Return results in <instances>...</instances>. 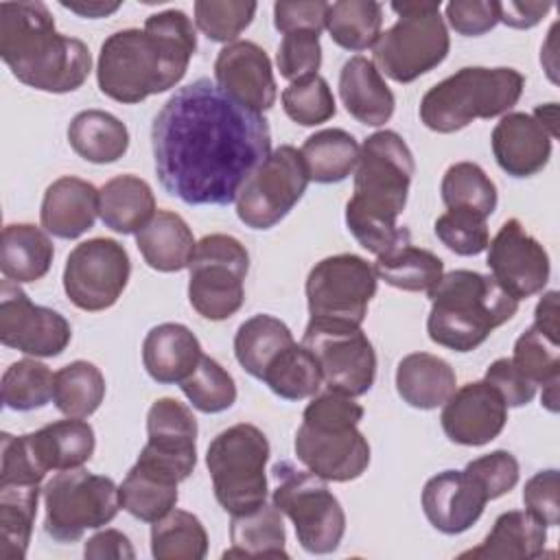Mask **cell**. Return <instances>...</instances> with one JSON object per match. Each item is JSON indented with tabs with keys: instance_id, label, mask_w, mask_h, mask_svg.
Listing matches in <instances>:
<instances>
[{
	"instance_id": "1",
	"label": "cell",
	"mask_w": 560,
	"mask_h": 560,
	"mask_svg": "<svg viewBox=\"0 0 560 560\" xmlns=\"http://www.w3.org/2000/svg\"><path fill=\"white\" fill-rule=\"evenodd\" d=\"M155 175L188 206H228L269 158L262 114L230 98L214 81L197 79L162 105L151 125Z\"/></svg>"
},
{
	"instance_id": "2",
	"label": "cell",
	"mask_w": 560,
	"mask_h": 560,
	"mask_svg": "<svg viewBox=\"0 0 560 560\" xmlns=\"http://www.w3.org/2000/svg\"><path fill=\"white\" fill-rule=\"evenodd\" d=\"M197 50L192 20L166 9L144 20V28H122L103 44L96 61L98 90L112 101L133 105L175 88Z\"/></svg>"
},
{
	"instance_id": "3",
	"label": "cell",
	"mask_w": 560,
	"mask_h": 560,
	"mask_svg": "<svg viewBox=\"0 0 560 560\" xmlns=\"http://www.w3.org/2000/svg\"><path fill=\"white\" fill-rule=\"evenodd\" d=\"M413 173V153L400 133L381 129L363 140L354 168V190L346 203V225L370 254L381 256L411 234L396 221L407 206Z\"/></svg>"
},
{
	"instance_id": "4",
	"label": "cell",
	"mask_w": 560,
	"mask_h": 560,
	"mask_svg": "<svg viewBox=\"0 0 560 560\" xmlns=\"http://www.w3.org/2000/svg\"><path fill=\"white\" fill-rule=\"evenodd\" d=\"M0 57L20 83L50 94L79 90L92 70L85 42L59 33L39 0L0 4Z\"/></svg>"
},
{
	"instance_id": "5",
	"label": "cell",
	"mask_w": 560,
	"mask_h": 560,
	"mask_svg": "<svg viewBox=\"0 0 560 560\" xmlns=\"http://www.w3.org/2000/svg\"><path fill=\"white\" fill-rule=\"evenodd\" d=\"M427 295L431 300L429 339L455 352L479 348L518 311V300L508 295L492 276L470 269L444 273Z\"/></svg>"
},
{
	"instance_id": "6",
	"label": "cell",
	"mask_w": 560,
	"mask_h": 560,
	"mask_svg": "<svg viewBox=\"0 0 560 560\" xmlns=\"http://www.w3.org/2000/svg\"><path fill=\"white\" fill-rule=\"evenodd\" d=\"M363 407L354 398L326 389L315 394L295 431V457L317 477L346 483L370 466V442L359 431Z\"/></svg>"
},
{
	"instance_id": "7",
	"label": "cell",
	"mask_w": 560,
	"mask_h": 560,
	"mask_svg": "<svg viewBox=\"0 0 560 560\" xmlns=\"http://www.w3.org/2000/svg\"><path fill=\"white\" fill-rule=\"evenodd\" d=\"M525 77L514 68L466 66L442 79L420 101V120L438 133H453L475 118L508 114L521 98Z\"/></svg>"
},
{
	"instance_id": "8",
	"label": "cell",
	"mask_w": 560,
	"mask_h": 560,
	"mask_svg": "<svg viewBox=\"0 0 560 560\" xmlns=\"http://www.w3.org/2000/svg\"><path fill=\"white\" fill-rule=\"evenodd\" d=\"M398 15L374 48V66L396 83H411L438 68L451 48L448 28L440 15V0L392 2Z\"/></svg>"
},
{
	"instance_id": "9",
	"label": "cell",
	"mask_w": 560,
	"mask_h": 560,
	"mask_svg": "<svg viewBox=\"0 0 560 560\" xmlns=\"http://www.w3.org/2000/svg\"><path fill=\"white\" fill-rule=\"evenodd\" d=\"M267 435L249 424L238 422L212 438L206 451V466L219 505L230 514H245L267 501Z\"/></svg>"
},
{
	"instance_id": "10",
	"label": "cell",
	"mask_w": 560,
	"mask_h": 560,
	"mask_svg": "<svg viewBox=\"0 0 560 560\" xmlns=\"http://www.w3.org/2000/svg\"><path fill=\"white\" fill-rule=\"evenodd\" d=\"M273 477L278 479L271 494L273 505L293 523L302 549L315 556L337 551L346 534V512L326 479L308 468L300 470L291 462H278Z\"/></svg>"
},
{
	"instance_id": "11",
	"label": "cell",
	"mask_w": 560,
	"mask_h": 560,
	"mask_svg": "<svg viewBox=\"0 0 560 560\" xmlns=\"http://www.w3.org/2000/svg\"><path fill=\"white\" fill-rule=\"evenodd\" d=\"M44 532L57 542H74L88 529L112 523L120 510L118 486L112 477L83 468L59 470L42 488Z\"/></svg>"
},
{
	"instance_id": "12",
	"label": "cell",
	"mask_w": 560,
	"mask_h": 560,
	"mask_svg": "<svg viewBox=\"0 0 560 560\" xmlns=\"http://www.w3.org/2000/svg\"><path fill=\"white\" fill-rule=\"evenodd\" d=\"M249 254L230 234H206L188 262V302L210 322L232 317L245 302Z\"/></svg>"
},
{
	"instance_id": "13",
	"label": "cell",
	"mask_w": 560,
	"mask_h": 560,
	"mask_svg": "<svg viewBox=\"0 0 560 560\" xmlns=\"http://www.w3.org/2000/svg\"><path fill=\"white\" fill-rule=\"evenodd\" d=\"M302 343L315 354L328 389L350 398L372 389L376 378V352L361 326L311 317Z\"/></svg>"
},
{
	"instance_id": "14",
	"label": "cell",
	"mask_w": 560,
	"mask_h": 560,
	"mask_svg": "<svg viewBox=\"0 0 560 560\" xmlns=\"http://www.w3.org/2000/svg\"><path fill=\"white\" fill-rule=\"evenodd\" d=\"M308 182L302 153L291 144H280L238 190L236 217L252 230H269L293 210Z\"/></svg>"
},
{
	"instance_id": "15",
	"label": "cell",
	"mask_w": 560,
	"mask_h": 560,
	"mask_svg": "<svg viewBox=\"0 0 560 560\" xmlns=\"http://www.w3.org/2000/svg\"><path fill=\"white\" fill-rule=\"evenodd\" d=\"M374 267L357 254H335L315 262L304 291L308 313L315 319L350 322L361 326L368 304L376 295Z\"/></svg>"
},
{
	"instance_id": "16",
	"label": "cell",
	"mask_w": 560,
	"mask_h": 560,
	"mask_svg": "<svg viewBox=\"0 0 560 560\" xmlns=\"http://www.w3.org/2000/svg\"><path fill=\"white\" fill-rule=\"evenodd\" d=\"M131 276L127 249L105 236L79 243L66 258L63 291L81 311H105L118 302Z\"/></svg>"
},
{
	"instance_id": "17",
	"label": "cell",
	"mask_w": 560,
	"mask_h": 560,
	"mask_svg": "<svg viewBox=\"0 0 560 560\" xmlns=\"http://www.w3.org/2000/svg\"><path fill=\"white\" fill-rule=\"evenodd\" d=\"M72 339L70 322L48 306L33 304L18 282L0 284V341L28 357H57Z\"/></svg>"
},
{
	"instance_id": "18",
	"label": "cell",
	"mask_w": 560,
	"mask_h": 560,
	"mask_svg": "<svg viewBox=\"0 0 560 560\" xmlns=\"http://www.w3.org/2000/svg\"><path fill=\"white\" fill-rule=\"evenodd\" d=\"M486 249V265L494 282L514 300L521 302L547 287L549 254L518 219H508Z\"/></svg>"
},
{
	"instance_id": "19",
	"label": "cell",
	"mask_w": 560,
	"mask_h": 560,
	"mask_svg": "<svg viewBox=\"0 0 560 560\" xmlns=\"http://www.w3.org/2000/svg\"><path fill=\"white\" fill-rule=\"evenodd\" d=\"M197 418L190 407L175 398H158L147 413V444L140 459H147L179 481L188 479L197 466Z\"/></svg>"
},
{
	"instance_id": "20",
	"label": "cell",
	"mask_w": 560,
	"mask_h": 560,
	"mask_svg": "<svg viewBox=\"0 0 560 560\" xmlns=\"http://www.w3.org/2000/svg\"><path fill=\"white\" fill-rule=\"evenodd\" d=\"M214 83L230 98L258 114L271 109L278 96L271 59L265 48L249 39H236L219 50Z\"/></svg>"
},
{
	"instance_id": "21",
	"label": "cell",
	"mask_w": 560,
	"mask_h": 560,
	"mask_svg": "<svg viewBox=\"0 0 560 560\" xmlns=\"http://www.w3.org/2000/svg\"><path fill=\"white\" fill-rule=\"evenodd\" d=\"M442 431L462 446L492 442L508 422V405L488 381L466 383L442 407Z\"/></svg>"
},
{
	"instance_id": "22",
	"label": "cell",
	"mask_w": 560,
	"mask_h": 560,
	"mask_svg": "<svg viewBox=\"0 0 560 560\" xmlns=\"http://www.w3.org/2000/svg\"><path fill=\"white\" fill-rule=\"evenodd\" d=\"M488 501V492L466 468L442 470L422 488L427 521L448 536L470 529L481 518Z\"/></svg>"
},
{
	"instance_id": "23",
	"label": "cell",
	"mask_w": 560,
	"mask_h": 560,
	"mask_svg": "<svg viewBox=\"0 0 560 560\" xmlns=\"http://www.w3.org/2000/svg\"><path fill=\"white\" fill-rule=\"evenodd\" d=\"M551 133L525 112L503 114L490 136L497 164L512 177L540 173L551 158Z\"/></svg>"
},
{
	"instance_id": "24",
	"label": "cell",
	"mask_w": 560,
	"mask_h": 560,
	"mask_svg": "<svg viewBox=\"0 0 560 560\" xmlns=\"http://www.w3.org/2000/svg\"><path fill=\"white\" fill-rule=\"evenodd\" d=\"M98 217V190L94 184L63 175L55 179L42 199V228L63 241L79 238L94 228Z\"/></svg>"
},
{
	"instance_id": "25",
	"label": "cell",
	"mask_w": 560,
	"mask_h": 560,
	"mask_svg": "<svg viewBox=\"0 0 560 560\" xmlns=\"http://www.w3.org/2000/svg\"><path fill=\"white\" fill-rule=\"evenodd\" d=\"M339 96L346 112L368 127L385 125L396 107L394 92L372 59L350 57L339 72Z\"/></svg>"
},
{
	"instance_id": "26",
	"label": "cell",
	"mask_w": 560,
	"mask_h": 560,
	"mask_svg": "<svg viewBox=\"0 0 560 560\" xmlns=\"http://www.w3.org/2000/svg\"><path fill=\"white\" fill-rule=\"evenodd\" d=\"M203 357L197 335L177 322L153 326L142 341V363L147 374L162 385L182 383Z\"/></svg>"
},
{
	"instance_id": "27",
	"label": "cell",
	"mask_w": 560,
	"mask_h": 560,
	"mask_svg": "<svg viewBox=\"0 0 560 560\" xmlns=\"http://www.w3.org/2000/svg\"><path fill=\"white\" fill-rule=\"evenodd\" d=\"M28 448L44 472L72 470L88 464L96 448V435L88 420L66 418L26 433Z\"/></svg>"
},
{
	"instance_id": "28",
	"label": "cell",
	"mask_w": 560,
	"mask_h": 560,
	"mask_svg": "<svg viewBox=\"0 0 560 560\" xmlns=\"http://www.w3.org/2000/svg\"><path fill=\"white\" fill-rule=\"evenodd\" d=\"M448 361L429 352H411L396 365V392L413 409H438L457 389Z\"/></svg>"
},
{
	"instance_id": "29",
	"label": "cell",
	"mask_w": 560,
	"mask_h": 560,
	"mask_svg": "<svg viewBox=\"0 0 560 560\" xmlns=\"http://www.w3.org/2000/svg\"><path fill=\"white\" fill-rule=\"evenodd\" d=\"M177 483L175 475L138 457L118 486L120 508L138 521L155 523L175 508Z\"/></svg>"
},
{
	"instance_id": "30",
	"label": "cell",
	"mask_w": 560,
	"mask_h": 560,
	"mask_svg": "<svg viewBox=\"0 0 560 560\" xmlns=\"http://www.w3.org/2000/svg\"><path fill=\"white\" fill-rule=\"evenodd\" d=\"M136 245L151 269L173 273L188 267L197 241L188 223L177 212L158 210L136 234Z\"/></svg>"
},
{
	"instance_id": "31",
	"label": "cell",
	"mask_w": 560,
	"mask_h": 560,
	"mask_svg": "<svg viewBox=\"0 0 560 560\" xmlns=\"http://www.w3.org/2000/svg\"><path fill=\"white\" fill-rule=\"evenodd\" d=\"M547 542V525L534 518L527 510H510L497 516L490 534L475 549L459 558H501L532 560L538 558Z\"/></svg>"
},
{
	"instance_id": "32",
	"label": "cell",
	"mask_w": 560,
	"mask_h": 560,
	"mask_svg": "<svg viewBox=\"0 0 560 560\" xmlns=\"http://www.w3.org/2000/svg\"><path fill=\"white\" fill-rule=\"evenodd\" d=\"M155 214V195L138 175H118L98 188V217L112 232L138 234Z\"/></svg>"
},
{
	"instance_id": "33",
	"label": "cell",
	"mask_w": 560,
	"mask_h": 560,
	"mask_svg": "<svg viewBox=\"0 0 560 560\" xmlns=\"http://www.w3.org/2000/svg\"><path fill=\"white\" fill-rule=\"evenodd\" d=\"M55 258L48 232L33 223H9L2 230L0 271L4 280L26 284L42 280Z\"/></svg>"
},
{
	"instance_id": "34",
	"label": "cell",
	"mask_w": 560,
	"mask_h": 560,
	"mask_svg": "<svg viewBox=\"0 0 560 560\" xmlns=\"http://www.w3.org/2000/svg\"><path fill=\"white\" fill-rule=\"evenodd\" d=\"M68 142L85 162L112 164L127 153L129 129L105 109H83L68 125Z\"/></svg>"
},
{
	"instance_id": "35",
	"label": "cell",
	"mask_w": 560,
	"mask_h": 560,
	"mask_svg": "<svg viewBox=\"0 0 560 560\" xmlns=\"http://www.w3.org/2000/svg\"><path fill=\"white\" fill-rule=\"evenodd\" d=\"M232 547L223 558H287V532L282 512L273 503H262L230 521Z\"/></svg>"
},
{
	"instance_id": "36",
	"label": "cell",
	"mask_w": 560,
	"mask_h": 560,
	"mask_svg": "<svg viewBox=\"0 0 560 560\" xmlns=\"http://www.w3.org/2000/svg\"><path fill=\"white\" fill-rule=\"evenodd\" d=\"M374 273L400 291H424L429 293L444 276V262L440 256L411 243V234L402 236L387 252L376 256Z\"/></svg>"
},
{
	"instance_id": "37",
	"label": "cell",
	"mask_w": 560,
	"mask_h": 560,
	"mask_svg": "<svg viewBox=\"0 0 560 560\" xmlns=\"http://www.w3.org/2000/svg\"><path fill=\"white\" fill-rule=\"evenodd\" d=\"M359 151L357 138L337 127L311 133L300 149L308 179L315 184L343 182L357 168Z\"/></svg>"
},
{
	"instance_id": "38",
	"label": "cell",
	"mask_w": 560,
	"mask_h": 560,
	"mask_svg": "<svg viewBox=\"0 0 560 560\" xmlns=\"http://www.w3.org/2000/svg\"><path fill=\"white\" fill-rule=\"evenodd\" d=\"M293 341V332L282 319L258 313L238 326L234 335V357L249 376L260 381L267 365Z\"/></svg>"
},
{
	"instance_id": "39",
	"label": "cell",
	"mask_w": 560,
	"mask_h": 560,
	"mask_svg": "<svg viewBox=\"0 0 560 560\" xmlns=\"http://www.w3.org/2000/svg\"><path fill=\"white\" fill-rule=\"evenodd\" d=\"M39 483H0V558H26L39 501Z\"/></svg>"
},
{
	"instance_id": "40",
	"label": "cell",
	"mask_w": 560,
	"mask_h": 560,
	"mask_svg": "<svg viewBox=\"0 0 560 560\" xmlns=\"http://www.w3.org/2000/svg\"><path fill=\"white\" fill-rule=\"evenodd\" d=\"M276 396L284 400H304L319 394L324 385L322 368L315 354L300 341L284 348L260 378Z\"/></svg>"
},
{
	"instance_id": "41",
	"label": "cell",
	"mask_w": 560,
	"mask_h": 560,
	"mask_svg": "<svg viewBox=\"0 0 560 560\" xmlns=\"http://www.w3.org/2000/svg\"><path fill=\"white\" fill-rule=\"evenodd\" d=\"M383 4L374 0H339L328 4L326 31L330 39L352 52L372 48L381 35Z\"/></svg>"
},
{
	"instance_id": "42",
	"label": "cell",
	"mask_w": 560,
	"mask_h": 560,
	"mask_svg": "<svg viewBox=\"0 0 560 560\" xmlns=\"http://www.w3.org/2000/svg\"><path fill=\"white\" fill-rule=\"evenodd\" d=\"M206 553L208 534L192 512L173 508L151 523V556L155 560H201Z\"/></svg>"
},
{
	"instance_id": "43",
	"label": "cell",
	"mask_w": 560,
	"mask_h": 560,
	"mask_svg": "<svg viewBox=\"0 0 560 560\" xmlns=\"http://www.w3.org/2000/svg\"><path fill=\"white\" fill-rule=\"evenodd\" d=\"M105 398V376L90 361H72L55 372L52 402L68 418H90Z\"/></svg>"
},
{
	"instance_id": "44",
	"label": "cell",
	"mask_w": 560,
	"mask_h": 560,
	"mask_svg": "<svg viewBox=\"0 0 560 560\" xmlns=\"http://www.w3.org/2000/svg\"><path fill=\"white\" fill-rule=\"evenodd\" d=\"M442 201L448 210H470L488 219L497 210V186L475 162H455L440 184Z\"/></svg>"
},
{
	"instance_id": "45",
	"label": "cell",
	"mask_w": 560,
	"mask_h": 560,
	"mask_svg": "<svg viewBox=\"0 0 560 560\" xmlns=\"http://www.w3.org/2000/svg\"><path fill=\"white\" fill-rule=\"evenodd\" d=\"M2 402L13 411H33L52 398L55 374L37 359H20L2 374Z\"/></svg>"
},
{
	"instance_id": "46",
	"label": "cell",
	"mask_w": 560,
	"mask_h": 560,
	"mask_svg": "<svg viewBox=\"0 0 560 560\" xmlns=\"http://www.w3.org/2000/svg\"><path fill=\"white\" fill-rule=\"evenodd\" d=\"M188 402L201 413H221L236 402V383L232 374L212 357H201L192 374L179 383Z\"/></svg>"
},
{
	"instance_id": "47",
	"label": "cell",
	"mask_w": 560,
	"mask_h": 560,
	"mask_svg": "<svg viewBox=\"0 0 560 560\" xmlns=\"http://www.w3.org/2000/svg\"><path fill=\"white\" fill-rule=\"evenodd\" d=\"M512 363L536 387L560 383V339L529 326L514 343Z\"/></svg>"
},
{
	"instance_id": "48",
	"label": "cell",
	"mask_w": 560,
	"mask_h": 560,
	"mask_svg": "<svg viewBox=\"0 0 560 560\" xmlns=\"http://www.w3.org/2000/svg\"><path fill=\"white\" fill-rule=\"evenodd\" d=\"M282 107L284 114L302 127L322 125L337 114L335 94L322 74L289 83L282 90Z\"/></svg>"
},
{
	"instance_id": "49",
	"label": "cell",
	"mask_w": 560,
	"mask_h": 560,
	"mask_svg": "<svg viewBox=\"0 0 560 560\" xmlns=\"http://www.w3.org/2000/svg\"><path fill=\"white\" fill-rule=\"evenodd\" d=\"M195 24L212 42L232 44L252 24L258 4L252 0H197Z\"/></svg>"
},
{
	"instance_id": "50",
	"label": "cell",
	"mask_w": 560,
	"mask_h": 560,
	"mask_svg": "<svg viewBox=\"0 0 560 560\" xmlns=\"http://www.w3.org/2000/svg\"><path fill=\"white\" fill-rule=\"evenodd\" d=\"M435 236L457 256H477L486 252L490 232L486 219L470 210H446L435 219Z\"/></svg>"
},
{
	"instance_id": "51",
	"label": "cell",
	"mask_w": 560,
	"mask_h": 560,
	"mask_svg": "<svg viewBox=\"0 0 560 560\" xmlns=\"http://www.w3.org/2000/svg\"><path fill=\"white\" fill-rule=\"evenodd\" d=\"M276 63L280 77L293 81L317 74L322 66V44L319 33L313 31H291L282 35L276 52Z\"/></svg>"
},
{
	"instance_id": "52",
	"label": "cell",
	"mask_w": 560,
	"mask_h": 560,
	"mask_svg": "<svg viewBox=\"0 0 560 560\" xmlns=\"http://www.w3.org/2000/svg\"><path fill=\"white\" fill-rule=\"evenodd\" d=\"M466 470L483 486L490 501L508 494L518 483L521 475L516 457L505 448H497L488 455L470 459Z\"/></svg>"
},
{
	"instance_id": "53",
	"label": "cell",
	"mask_w": 560,
	"mask_h": 560,
	"mask_svg": "<svg viewBox=\"0 0 560 560\" xmlns=\"http://www.w3.org/2000/svg\"><path fill=\"white\" fill-rule=\"evenodd\" d=\"M523 505L547 527L560 523V475L556 468L538 470L525 481Z\"/></svg>"
},
{
	"instance_id": "54",
	"label": "cell",
	"mask_w": 560,
	"mask_h": 560,
	"mask_svg": "<svg viewBox=\"0 0 560 560\" xmlns=\"http://www.w3.org/2000/svg\"><path fill=\"white\" fill-rule=\"evenodd\" d=\"M446 22L466 37H477L499 24V2L494 0H451L446 4Z\"/></svg>"
},
{
	"instance_id": "55",
	"label": "cell",
	"mask_w": 560,
	"mask_h": 560,
	"mask_svg": "<svg viewBox=\"0 0 560 560\" xmlns=\"http://www.w3.org/2000/svg\"><path fill=\"white\" fill-rule=\"evenodd\" d=\"M328 2H287L280 0L273 4V26L284 35L291 31H313L322 33L326 28Z\"/></svg>"
},
{
	"instance_id": "56",
	"label": "cell",
	"mask_w": 560,
	"mask_h": 560,
	"mask_svg": "<svg viewBox=\"0 0 560 560\" xmlns=\"http://www.w3.org/2000/svg\"><path fill=\"white\" fill-rule=\"evenodd\" d=\"M483 381H488L501 394L508 407H523L536 396V385L529 383L508 357L492 361L486 370Z\"/></svg>"
},
{
	"instance_id": "57",
	"label": "cell",
	"mask_w": 560,
	"mask_h": 560,
	"mask_svg": "<svg viewBox=\"0 0 560 560\" xmlns=\"http://www.w3.org/2000/svg\"><path fill=\"white\" fill-rule=\"evenodd\" d=\"M83 556L90 560H105V558L133 560L136 551L131 547V540L122 532L103 529V532H96L92 538H88L83 547Z\"/></svg>"
},
{
	"instance_id": "58",
	"label": "cell",
	"mask_w": 560,
	"mask_h": 560,
	"mask_svg": "<svg viewBox=\"0 0 560 560\" xmlns=\"http://www.w3.org/2000/svg\"><path fill=\"white\" fill-rule=\"evenodd\" d=\"M551 11V2H499V22L512 28H532Z\"/></svg>"
},
{
	"instance_id": "59",
	"label": "cell",
	"mask_w": 560,
	"mask_h": 560,
	"mask_svg": "<svg viewBox=\"0 0 560 560\" xmlns=\"http://www.w3.org/2000/svg\"><path fill=\"white\" fill-rule=\"evenodd\" d=\"M534 326H538L542 332L560 339V326H558V291H547L534 311Z\"/></svg>"
},
{
	"instance_id": "60",
	"label": "cell",
	"mask_w": 560,
	"mask_h": 560,
	"mask_svg": "<svg viewBox=\"0 0 560 560\" xmlns=\"http://www.w3.org/2000/svg\"><path fill=\"white\" fill-rule=\"evenodd\" d=\"M59 4L72 13H77L81 18H90V20L107 18L120 9V2H107V0H70V2L61 0Z\"/></svg>"
},
{
	"instance_id": "61",
	"label": "cell",
	"mask_w": 560,
	"mask_h": 560,
	"mask_svg": "<svg viewBox=\"0 0 560 560\" xmlns=\"http://www.w3.org/2000/svg\"><path fill=\"white\" fill-rule=\"evenodd\" d=\"M532 116L551 133V138H558V103H545L538 105Z\"/></svg>"
}]
</instances>
